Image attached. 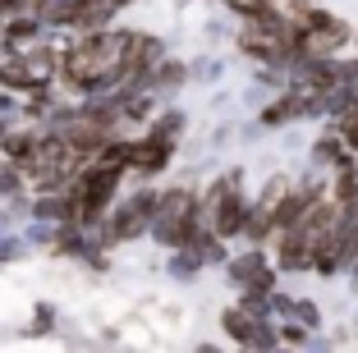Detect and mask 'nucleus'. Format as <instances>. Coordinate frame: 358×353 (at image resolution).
<instances>
[{"mask_svg": "<svg viewBox=\"0 0 358 353\" xmlns=\"http://www.w3.org/2000/svg\"><path fill=\"white\" fill-rule=\"evenodd\" d=\"M157 198L161 193H138V198H129L124 207L115 211V216L101 225V243H124V239H138L143 229L152 225V216H157Z\"/></svg>", "mask_w": 358, "mask_h": 353, "instance_id": "obj_1", "label": "nucleus"}, {"mask_svg": "<svg viewBox=\"0 0 358 353\" xmlns=\"http://www.w3.org/2000/svg\"><path fill=\"white\" fill-rule=\"evenodd\" d=\"M170 152H175V143H161V138H143V143H134V156H129V170H143V175H157V170H166Z\"/></svg>", "mask_w": 358, "mask_h": 353, "instance_id": "obj_2", "label": "nucleus"}, {"mask_svg": "<svg viewBox=\"0 0 358 353\" xmlns=\"http://www.w3.org/2000/svg\"><path fill=\"white\" fill-rule=\"evenodd\" d=\"M37 143H42L37 129H5L0 152H5V161H14V166H28L32 156H37Z\"/></svg>", "mask_w": 358, "mask_h": 353, "instance_id": "obj_3", "label": "nucleus"}, {"mask_svg": "<svg viewBox=\"0 0 358 353\" xmlns=\"http://www.w3.org/2000/svg\"><path fill=\"white\" fill-rule=\"evenodd\" d=\"M148 134H152V138H161V143H175V138L184 134V115H179V110H166V115H157Z\"/></svg>", "mask_w": 358, "mask_h": 353, "instance_id": "obj_4", "label": "nucleus"}, {"mask_svg": "<svg viewBox=\"0 0 358 353\" xmlns=\"http://www.w3.org/2000/svg\"><path fill=\"white\" fill-rule=\"evenodd\" d=\"M234 14H243V19H257V14H266L271 10V0H225Z\"/></svg>", "mask_w": 358, "mask_h": 353, "instance_id": "obj_5", "label": "nucleus"}]
</instances>
